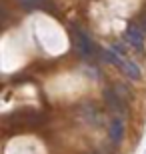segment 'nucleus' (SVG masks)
<instances>
[{"label": "nucleus", "mask_w": 146, "mask_h": 154, "mask_svg": "<svg viewBox=\"0 0 146 154\" xmlns=\"http://www.w3.org/2000/svg\"><path fill=\"white\" fill-rule=\"evenodd\" d=\"M124 40H126V42H128L134 50H138V52L144 50V32H142L136 24H128V26H126Z\"/></svg>", "instance_id": "nucleus-3"}, {"label": "nucleus", "mask_w": 146, "mask_h": 154, "mask_svg": "<svg viewBox=\"0 0 146 154\" xmlns=\"http://www.w3.org/2000/svg\"><path fill=\"white\" fill-rule=\"evenodd\" d=\"M18 4L24 10H36V8H44L48 4V0H18Z\"/></svg>", "instance_id": "nucleus-5"}, {"label": "nucleus", "mask_w": 146, "mask_h": 154, "mask_svg": "<svg viewBox=\"0 0 146 154\" xmlns=\"http://www.w3.org/2000/svg\"><path fill=\"white\" fill-rule=\"evenodd\" d=\"M104 96H106V100H108V106H112V108L120 110V112L124 110L122 100H120V98L116 96V92H114V90H106V94H104Z\"/></svg>", "instance_id": "nucleus-6"}, {"label": "nucleus", "mask_w": 146, "mask_h": 154, "mask_svg": "<svg viewBox=\"0 0 146 154\" xmlns=\"http://www.w3.org/2000/svg\"><path fill=\"white\" fill-rule=\"evenodd\" d=\"M122 138H124V118L114 116L110 122V140H112V144H120Z\"/></svg>", "instance_id": "nucleus-4"}, {"label": "nucleus", "mask_w": 146, "mask_h": 154, "mask_svg": "<svg viewBox=\"0 0 146 154\" xmlns=\"http://www.w3.org/2000/svg\"><path fill=\"white\" fill-rule=\"evenodd\" d=\"M72 36H74V44H76V50H78V54H80L82 58H90L92 54H94V44H92V40H90L88 36L82 32V30L74 28Z\"/></svg>", "instance_id": "nucleus-2"}, {"label": "nucleus", "mask_w": 146, "mask_h": 154, "mask_svg": "<svg viewBox=\"0 0 146 154\" xmlns=\"http://www.w3.org/2000/svg\"><path fill=\"white\" fill-rule=\"evenodd\" d=\"M102 58H104L106 62L114 64L116 68H120L124 74L128 76V78H132V80H138V78H140V70H138V66H136V64H132L130 60H124V58H120L114 50L102 48Z\"/></svg>", "instance_id": "nucleus-1"}, {"label": "nucleus", "mask_w": 146, "mask_h": 154, "mask_svg": "<svg viewBox=\"0 0 146 154\" xmlns=\"http://www.w3.org/2000/svg\"><path fill=\"white\" fill-rule=\"evenodd\" d=\"M144 24H146V14H144Z\"/></svg>", "instance_id": "nucleus-7"}, {"label": "nucleus", "mask_w": 146, "mask_h": 154, "mask_svg": "<svg viewBox=\"0 0 146 154\" xmlns=\"http://www.w3.org/2000/svg\"><path fill=\"white\" fill-rule=\"evenodd\" d=\"M92 154H98V152H92Z\"/></svg>", "instance_id": "nucleus-8"}]
</instances>
